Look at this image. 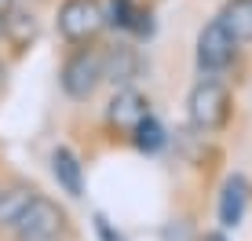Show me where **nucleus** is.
Listing matches in <instances>:
<instances>
[{
	"instance_id": "15",
	"label": "nucleus",
	"mask_w": 252,
	"mask_h": 241,
	"mask_svg": "<svg viewBox=\"0 0 252 241\" xmlns=\"http://www.w3.org/2000/svg\"><path fill=\"white\" fill-rule=\"evenodd\" d=\"M92 227H95V234H99V241H125V234H121L102 212H95V216H92Z\"/></svg>"
},
{
	"instance_id": "13",
	"label": "nucleus",
	"mask_w": 252,
	"mask_h": 241,
	"mask_svg": "<svg viewBox=\"0 0 252 241\" xmlns=\"http://www.w3.org/2000/svg\"><path fill=\"white\" fill-rule=\"evenodd\" d=\"M216 19L227 26V33L238 44H249L252 40V0H227Z\"/></svg>"
},
{
	"instance_id": "8",
	"label": "nucleus",
	"mask_w": 252,
	"mask_h": 241,
	"mask_svg": "<svg viewBox=\"0 0 252 241\" xmlns=\"http://www.w3.org/2000/svg\"><path fill=\"white\" fill-rule=\"evenodd\" d=\"M102 4H106V26L110 30L128 33L135 40L154 33V11L143 0H102Z\"/></svg>"
},
{
	"instance_id": "4",
	"label": "nucleus",
	"mask_w": 252,
	"mask_h": 241,
	"mask_svg": "<svg viewBox=\"0 0 252 241\" xmlns=\"http://www.w3.org/2000/svg\"><path fill=\"white\" fill-rule=\"evenodd\" d=\"M55 30L66 44H95L106 30V4L102 0H63L55 11Z\"/></svg>"
},
{
	"instance_id": "2",
	"label": "nucleus",
	"mask_w": 252,
	"mask_h": 241,
	"mask_svg": "<svg viewBox=\"0 0 252 241\" xmlns=\"http://www.w3.org/2000/svg\"><path fill=\"white\" fill-rule=\"evenodd\" d=\"M230 110H234L230 88L220 77H201V81L190 88L187 114H190L197 132H223L227 120H230Z\"/></svg>"
},
{
	"instance_id": "19",
	"label": "nucleus",
	"mask_w": 252,
	"mask_h": 241,
	"mask_svg": "<svg viewBox=\"0 0 252 241\" xmlns=\"http://www.w3.org/2000/svg\"><path fill=\"white\" fill-rule=\"evenodd\" d=\"M59 241H66V238H59Z\"/></svg>"
},
{
	"instance_id": "1",
	"label": "nucleus",
	"mask_w": 252,
	"mask_h": 241,
	"mask_svg": "<svg viewBox=\"0 0 252 241\" xmlns=\"http://www.w3.org/2000/svg\"><path fill=\"white\" fill-rule=\"evenodd\" d=\"M106 81L102 73V48L99 44H69L63 66H59V88L69 102H88L99 84Z\"/></svg>"
},
{
	"instance_id": "7",
	"label": "nucleus",
	"mask_w": 252,
	"mask_h": 241,
	"mask_svg": "<svg viewBox=\"0 0 252 241\" xmlns=\"http://www.w3.org/2000/svg\"><path fill=\"white\" fill-rule=\"evenodd\" d=\"M40 37V19L33 7H22L15 4L11 11L0 19V44H4L11 55H26Z\"/></svg>"
},
{
	"instance_id": "14",
	"label": "nucleus",
	"mask_w": 252,
	"mask_h": 241,
	"mask_svg": "<svg viewBox=\"0 0 252 241\" xmlns=\"http://www.w3.org/2000/svg\"><path fill=\"white\" fill-rule=\"evenodd\" d=\"M128 143H132L139 153L154 157V153H161L164 146H168V132H164V124H161V120L150 114V117H146L143 124H139L135 132H132V135H128Z\"/></svg>"
},
{
	"instance_id": "17",
	"label": "nucleus",
	"mask_w": 252,
	"mask_h": 241,
	"mask_svg": "<svg viewBox=\"0 0 252 241\" xmlns=\"http://www.w3.org/2000/svg\"><path fill=\"white\" fill-rule=\"evenodd\" d=\"M15 4H19V0H0V19H4V15H7V11H11V7H15Z\"/></svg>"
},
{
	"instance_id": "10",
	"label": "nucleus",
	"mask_w": 252,
	"mask_h": 241,
	"mask_svg": "<svg viewBox=\"0 0 252 241\" xmlns=\"http://www.w3.org/2000/svg\"><path fill=\"white\" fill-rule=\"evenodd\" d=\"M249 197H252L249 179L241 176V172H234L227 183H223V190H220V205H216V216H220V227H223V230H234L241 219H245Z\"/></svg>"
},
{
	"instance_id": "12",
	"label": "nucleus",
	"mask_w": 252,
	"mask_h": 241,
	"mask_svg": "<svg viewBox=\"0 0 252 241\" xmlns=\"http://www.w3.org/2000/svg\"><path fill=\"white\" fill-rule=\"evenodd\" d=\"M40 190L33 183H11V186H0V230H11L15 219L22 216L26 209L33 205V197H37Z\"/></svg>"
},
{
	"instance_id": "5",
	"label": "nucleus",
	"mask_w": 252,
	"mask_h": 241,
	"mask_svg": "<svg viewBox=\"0 0 252 241\" xmlns=\"http://www.w3.org/2000/svg\"><path fill=\"white\" fill-rule=\"evenodd\" d=\"M238 48L241 44L227 33V26L220 19L205 22L201 33H197V44H194V62H197V70H201V77H220L234 62Z\"/></svg>"
},
{
	"instance_id": "3",
	"label": "nucleus",
	"mask_w": 252,
	"mask_h": 241,
	"mask_svg": "<svg viewBox=\"0 0 252 241\" xmlns=\"http://www.w3.org/2000/svg\"><path fill=\"white\" fill-rule=\"evenodd\" d=\"M7 234H11V241H59L69 234V216L59 201L37 194L33 205L15 219V227Z\"/></svg>"
},
{
	"instance_id": "16",
	"label": "nucleus",
	"mask_w": 252,
	"mask_h": 241,
	"mask_svg": "<svg viewBox=\"0 0 252 241\" xmlns=\"http://www.w3.org/2000/svg\"><path fill=\"white\" fill-rule=\"evenodd\" d=\"M201 241H230V238H227V234H223V230H208V234H205Z\"/></svg>"
},
{
	"instance_id": "11",
	"label": "nucleus",
	"mask_w": 252,
	"mask_h": 241,
	"mask_svg": "<svg viewBox=\"0 0 252 241\" xmlns=\"http://www.w3.org/2000/svg\"><path fill=\"white\" fill-rule=\"evenodd\" d=\"M51 176H55L59 190L69 197H84V165L69 146H55L51 150Z\"/></svg>"
},
{
	"instance_id": "9",
	"label": "nucleus",
	"mask_w": 252,
	"mask_h": 241,
	"mask_svg": "<svg viewBox=\"0 0 252 241\" xmlns=\"http://www.w3.org/2000/svg\"><path fill=\"white\" fill-rule=\"evenodd\" d=\"M102 73H106V84H114V88H132L139 81V73H143L139 48L128 44V40L102 48Z\"/></svg>"
},
{
	"instance_id": "18",
	"label": "nucleus",
	"mask_w": 252,
	"mask_h": 241,
	"mask_svg": "<svg viewBox=\"0 0 252 241\" xmlns=\"http://www.w3.org/2000/svg\"><path fill=\"white\" fill-rule=\"evenodd\" d=\"M4 84H7V66L0 62V88H4Z\"/></svg>"
},
{
	"instance_id": "6",
	"label": "nucleus",
	"mask_w": 252,
	"mask_h": 241,
	"mask_svg": "<svg viewBox=\"0 0 252 241\" xmlns=\"http://www.w3.org/2000/svg\"><path fill=\"white\" fill-rule=\"evenodd\" d=\"M150 117V99L143 95V91L135 88H114V95H110L106 110H102V120H106V128L114 135H132L143 120Z\"/></svg>"
}]
</instances>
